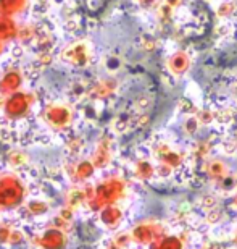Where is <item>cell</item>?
Listing matches in <instances>:
<instances>
[{"label": "cell", "mask_w": 237, "mask_h": 249, "mask_svg": "<svg viewBox=\"0 0 237 249\" xmlns=\"http://www.w3.org/2000/svg\"><path fill=\"white\" fill-rule=\"evenodd\" d=\"M170 67L174 70V71H182L189 67V58H187L186 53L177 52L176 55H173V58H170Z\"/></svg>", "instance_id": "obj_1"}]
</instances>
